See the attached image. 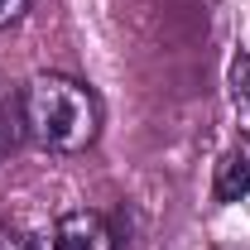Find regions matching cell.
Segmentation results:
<instances>
[{
    "instance_id": "cell-1",
    "label": "cell",
    "mask_w": 250,
    "mask_h": 250,
    "mask_svg": "<svg viewBox=\"0 0 250 250\" xmlns=\"http://www.w3.org/2000/svg\"><path fill=\"white\" fill-rule=\"evenodd\" d=\"M24 140L48 154H82L101 135V101L87 82L62 72H34L20 87Z\"/></svg>"
},
{
    "instance_id": "cell-4",
    "label": "cell",
    "mask_w": 250,
    "mask_h": 250,
    "mask_svg": "<svg viewBox=\"0 0 250 250\" xmlns=\"http://www.w3.org/2000/svg\"><path fill=\"white\" fill-rule=\"evenodd\" d=\"M24 140V116H20V92L0 96V159L10 154L15 145Z\"/></svg>"
},
{
    "instance_id": "cell-3",
    "label": "cell",
    "mask_w": 250,
    "mask_h": 250,
    "mask_svg": "<svg viewBox=\"0 0 250 250\" xmlns=\"http://www.w3.org/2000/svg\"><path fill=\"white\" fill-rule=\"evenodd\" d=\"M212 197H217V202H241V197H250V140L231 145V149L221 154Z\"/></svg>"
},
{
    "instance_id": "cell-5",
    "label": "cell",
    "mask_w": 250,
    "mask_h": 250,
    "mask_svg": "<svg viewBox=\"0 0 250 250\" xmlns=\"http://www.w3.org/2000/svg\"><path fill=\"white\" fill-rule=\"evenodd\" d=\"M231 87H236V96L250 106V53H241V58L231 62Z\"/></svg>"
},
{
    "instance_id": "cell-8",
    "label": "cell",
    "mask_w": 250,
    "mask_h": 250,
    "mask_svg": "<svg viewBox=\"0 0 250 250\" xmlns=\"http://www.w3.org/2000/svg\"><path fill=\"white\" fill-rule=\"evenodd\" d=\"M226 250H250V246H226Z\"/></svg>"
},
{
    "instance_id": "cell-6",
    "label": "cell",
    "mask_w": 250,
    "mask_h": 250,
    "mask_svg": "<svg viewBox=\"0 0 250 250\" xmlns=\"http://www.w3.org/2000/svg\"><path fill=\"white\" fill-rule=\"evenodd\" d=\"M34 0H0V29H10V24H20L24 15H29Z\"/></svg>"
},
{
    "instance_id": "cell-7",
    "label": "cell",
    "mask_w": 250,
    "mask_h": 250,
    "mask_svg": "<svg viewBox=\"0 0 250 250\" xmlns=\"http://www.w3.org/2000/svg\"><path fill=\"white\" fill-rule=\"evenodd\" d=\"M0 250H34V241L15 226H0Z\"/></svg>"
},
{
    "instance_id": "cell-2",
    "label": "cell",
    "mask_w": 250,
    "mask_h": 250,
    "mask_svg": "<svg viewBox=\"0 0 250 250\" xmlns=\"http://www.w3.org/2000/svg\"><path fill=\"white\" fill-rule=\"evenodd\" d=\"M48 250H121V236H116V226L101 217V212L77 207V212H62L53 221Z\"/></svg>"
}]
</instances>
